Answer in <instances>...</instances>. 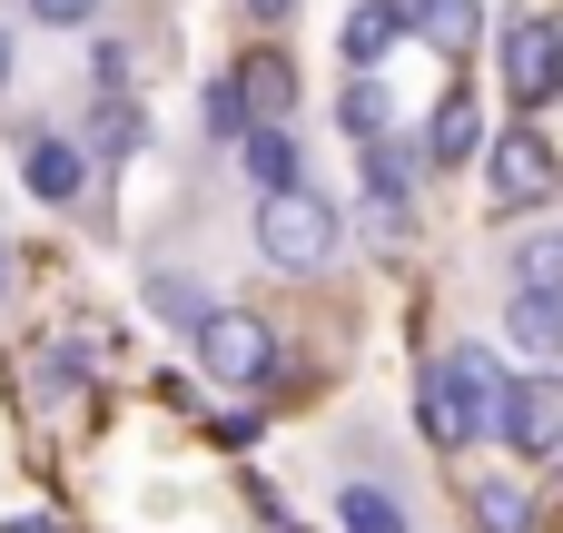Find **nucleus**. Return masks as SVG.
I'll use <instances>...</instances> for the list:
<instances>
[{
	"label": "nucleus",
	"instance_id": "26",
	"mask_svg": "<svg viewBox=\"0 0 563 533\" xmlns=\"http://www.w3.org/2000/svg\"><path fill=\"white\" fill-rule=\"evenodd\" d=\"M10 533H59V524H49V514H20V524H10Z\"/></svg>",
	"mask_w": 563,
	"mask_h": 533
},
{
	"label": "nucleus",
	"instance_id": "15",
	"mask_svg": "<svg viewBox=\"0 0 563 533\" xmlns=\"http://www.w3.org/2000/svg\"><path fill=\"white\" fill-rule=\"evenodd\" d=\"M336 524H346V533H416V524H406V504H396L386 485H346V495H336Z\"/></svg>",
	"mask_w": 563,
	"mask_h": 533
},
{
	"label": "nucleus",
	"instance_id": "19",
	"mask_svg": "<svg viewBox=\"0 0 563 533\" xmlns=\"http://www.w3.org/2000/svg\"><path fill=\"white\" fill-rule=\"evenodd\" d=\"M515 277H525V287H554V297H563V227H534V237L515 247Z\"/></svg>",
	"mask_w": 563,
	"mask_h": 533
},
{
	"label": "nucleus",
	"instance_id": "20",
	"mask_svg": "<svg viewBox=\"0 0 563 533\" xmlns=\"http://www.w3.org/2000/svg\"><path fill=\"white\" fill-rule=\"evenodd\" d=\"M336 119H346V138L366 148V138H386V119H396V109H386V89H376V79H356V89L336 99Z\"/></svg>",
	"mask_w": 563,
	"mask_h": 533
},
{
	"label": "nucleus",
	"instance_id": "17",
	"mask_svg": "<svg viewBox=\"0 0 563 533\" xmlns=\"http://www.w3.org/2000/svg\"><path fill=\"white\" fill-rule=\"evenodd\" d=\"M426 158H445V168H455V158H475V99H445V109H435Z\"/></svg>",
	"mask_w": 563,
	"mask_h": 533
},
{
	"label": "nucleus",
	"instance_id": "7",
	"mask_svg": "<svg viewBox=\"0 0 563 533\" xmlns=\"http://www.w3.org/2000/svg\"><path fill=\"white\" fill-rule=\"evenodd\" d=\"M228 79H238L247 129H257V119H297V59H287V49H267V40H257V49H238V69H228Z\"/></svg>",
	"mask_w": 563,
	"mask_h": 533
},
{
	"label": "nucleus",
	"instance_id": "27",
	"mask_svg": "<svg viewBox=\"0 0 563 533\" xmlns=\"http://www.w3.org/2000/svg\"><path fill=\"white\" fill-rule=\"evenodd\" d=\"M0 287H10V237H0Z\"/></svg>",
	"mask_w": 563,
	"mask_h": 533
},
{
	"label": "nucleus",
	"instance_id": "11",
	"mask_svg": "<svg viewBox=\"0 0 563 533\" xmlns=\"http://www.w3.org/2000/svg\"><path fill=\"white\" fill-rule=\"evenodd\" d=\"M505 326H515V346H525V356H563V297H554V287H515Z\"/></svg>",
	"mask_w": 563,
	"mask_h": 533
},
{
	"label": "nucleus",
	"instance_id": "2",
	"mask_svg": "<svg viewBox=\"0 0 563 533\" xmlns=\"http://www.w3.org/2000/svg\"><path fill=\"white\" fill-rule=\"evenodd\" d=\"M257 247H267V267H287V277H317V267L346 247V218H336V198H317V188L297 178V188L257 198Z\"/></svg>",
	"mask_w": 563,
	"mask_h": 533
},
{
	"label": "nucleus",
	"instance_id": "23",
	"mask_svg": "<svg viewBox=\"0 0 563 533\" xmlns=\"http://www.w3.org/2000/svg\"><path fill=\"white\" fill-rule=\"evenodd\" d=\"M238 10H247V20H287L297 0H238Z\"/></svg>",
	"mask_w": 563,
	"mask_h": 533
},
{
	"label": "nucleus",
	"instance_id": "12",
	"mask_svg": "<svg viewBox=\"0 0 563 533\" xmlns=\"http://www.w3.org/2000/svg\"><path fill=\"white\" fill-rule=\"evenodd\" d=\"M475 533H534V485L475 475Z\"/></svg>",
	"mask_w": 563,
	"mask_h": 533
},
{
	"label": "nucleus",
	"instance_id": "21",
	"mask_svg": "<svg viewBox=\"0 0 563 533\" xmlns=\"http://www.w3.org/2000/svg\"><path fill=\"white\" fill-rule=\"evenodd\" d=\"M30 20H49V30H89L99 0H30Z\"/></svg>",
	"mask_w": 563,
	"mask_h": 533
},
{
	"label": "nucleus",
	"instance_id": "3",
	"mask_svg": "<svg viewBox=\"0 0 563 533\" xmlns=\"http://www.w3.org/2000/svg\"><path fill=\"white\" fill-rule=\"evenodd\" d=\"M198 366H208L218 386L257 396V386H277V326L247 317V307H208V317H198Z\"/></svg>",
	"mask_w": 563,
	"mask_h": 533
},
{
	"label": "nucleus",
	"instance_id": "9",
	"mask_svg": "<svg viewBox=\"0 0 563 533\" xmlns=\"http://www.w3.org/2000/svg\"><path fill=\"white\" fill-rule=\"evenodd\" d=\"M238 168L257 178V198H277V188H297L307 168H297V138H287V119H257L247 138H238Z\"/></svg>",
	"mask_w": 563,
	"mask_h": 533
},
{
	"label": "nucleus",
	"instance_id": "10",
	"mask_svg": "<svg viewBox=\"0 0 563 533\" xmlns=\"http://www.w3.org/2000/svg\"><path fill=\"white\" fill-rule=\"evenodd\" d=\"M366 198H376V227L396 237V227H406V198H416V168H406V148L366 138Z\"/></svg>",
	"mask_w": 563,
	"mask_h": 533
},
{
	"label": "nucleus",
	"instance_id": "5",
	"mask_svg": "<svg viewBox=\"0 0 563 533\" xmlns=\"http://www.w3.org/2000/svg\"><path fill=\"white\" fill-rule=\"evenodd\" d=\"M505 89H515V109H544L563 89V30L554 20H505Z\"/></svg>",
	"mask_w": 563,
	"mask_h": 533
},
{
	"label": "nucleus",
	"instance_id": "25",
	"mask_svg": "<svg viewBox=\"0 0 563 533\" xmlns=\"http://www.w3.org/2000/svg\"><path fill=\"white\" fill-rule=\"evenodd\" d=\"M10 59H20V40H10V30H0V89H10Z\"/></svg>",
	"mask_w": 563,
	"mask_h": 533
},
{
	"label": "nucleus",
	"instance_id": "16",
	"mask_svg": "<svg viewBox=\"0 0 563 533\" xmlns=\"http://www.w3.org/2000/svg\"><path fill=\"white\" fill-rule=\"evenodd\" d=\"M89 119H99V129H89V138H99V158H129V148H139V109H129V89H99V109H89Z\"/></svg>",
	"mask_w": 563,
	"mask_h": 533
},
{
	"label": "nucleus",
	"instance_id": "14",
	"mask_svg": "<svg viewBox=\"0 0 563 533\" xmlns=\"http://www.w3.org/2000/svg\"><path fill=\"white\" fill-rule=\"evenodd\" d=\"M475 30H485V0H426V10H416V40L445 49V59L475 49Z\"/></svg>",
	"mask_w": 563,
	"mask_h": 533
},
{
	"label": "nucleus",
	"instance_id": "8",
	"mask_svg": "<svg viewBox=\"0 0 563 533\" xmlns=\"http://www.w3.org/2000/svg\"><path fill=\"white\" fill-rule=\"evenodd\" d=\"M30 198H49V208H79L89 198V148L79 138H30Z\"/></svg>",
	"mask_w": 563,
	"mask_h": 533
},
{
	"label": "nucleus",
	"instance_id": "4",
	"mask_svg": "<svg viewBox=\"0 0 563 533\" xmlns=\"http://www.w3.org/2000/svg\"><path fill=\"white\" fill-rule=\"evenodd\" d=\"M554 178H563V158H554V138H544L534 119H515V129L485 148V188H495V208H544Z\"/></svg>",
	"mask_w": 563,
	"mask_h": 533
},
{
	"label": "nucleus",
	"instance_id": "13",
	"mask_svg": "<svg viewBox=\"0 0 563 533\" xmlns=\"http://www.w3.org/2000/svg\"><path fill=\"white\" fill-rule=\"evenodd\" d=\"M396 40H406V20H396L386 0H356V10H346V40H336V49H346L356 69H376V59L396 49Z\"/></svg>",
	"mask_w": 563,
	"mask_h": 533
},
{
	"label": "nucleus",
	"instance_id": "1",
	"mask_svg": "<svg viewBox=\"0 0 563 533\" xmlns=\"http://www.w3.org/2000/svg\"><path fill=\"white\" fill-rule=\"evenodd\" d=\"M505 396H515V376H505L485 346H455V356H435V376H426V435H435V445L505 435Z\"/></svg>",
	"mask_w": 563,
	"mask_h": 533
},
{
	"label": "nucleus",
	"instance_id": "24",
	"mask_svg": "<svg viewBox=\"0 0 563 533\" xmlns=\"http://www.w3.org/2000/svg\"><path fill=\"white\" fill-rule=\"evenodd\" d=\"M386 10H396V20H406V40H416V10H426V0H386Z\"/></svg>",
	"mask_w": 563,
	"mask_h": 533
},
{
	"label": "nucleus",
	"instance_id": "18",
	"mask_svg": "<svg viewBox=\"0 0 563 533\" xmlns=\"http://www.w3.org/2000/svg\"><path fill=\"white\" fill-rule=\"evenodd\" d=\"M148 317H168V326H188V336H198V317H208V307H198V287H188L178 267H148Z\"/></svg>",
	"mask_w": 563,
	"mask_h": 533
},
{
	"label": "nucleus",
	"instance_id": "22",
	"mask_svg": "<svg viewBox=\"0 0 563 533\" xmlns=\"http://www.w3.org/2000/svg\"><path fill=\"white\" fill-rule=\"evenodd\" d=\"M129 69H139V59H129L119 40H99V89H129Z\"/></svg>",
	"mask_w": 563,
	"mask_h": 533
},
{
	"label": "nucleus",
	"instance_id": "6",
	"mask_svg": "<svg viewBox=\"0 0 563 533\" xmlns=\"http://www.w3.org/2000/svg\"><path fill=\"white\" fill-rule=\"evenodd\" d=\"M505 445H515V455H563V376H515V396H505Z\"/></svg>",
	"mask_w": 563,
	"mask_h": 533
}]
</instances>
